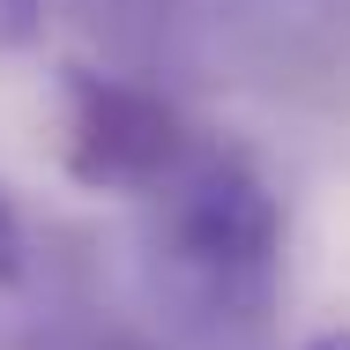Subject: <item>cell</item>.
I'll use <instances>...</instances> for the list:
<instances>
[{
	"mask_svg": "<svg viewBox=\"0 0 350 350\" xmlns=\"http://www.w3.org/2000/svg\"><path fill=\"white\" fill-rule=\"evenodd\" d=\"M306 350H350V328H336V336H313Z\"/></svg>",
	"mask_w": 350,
	"mask_h": 350,
	"instance_id": "cell-5",
	"label": "cell"
},
{
	"mask_svg": "<svg viewBox=\"0 0 350 350\" xmlns=\"http://www.w3.org/2000/svg\"><path fill=\"white\" fill-rule=\"evenodd\" d=\"M157 202V261L172 283L216 313V321H261L276 306L283 276V209L269 179L224 149V142H194V157L149 194Z\"/></svg>",
	"mask_w": 350,
	"mask_h": 350,
	"instance_id": "cell-1",
	"label": "cell"
},
{
	"mask_svg": "<svg viewBox=\"0 0 350 350\" xmlns=\"http://www.w3.org/2000/svg\"><path fill=\"white\" fill-rule=\"evenodd\" d=\"M82 0H0V53H23L38 38H53Z\"/></svg>",
	"mask_w": 350,
	"mask_h": 350,
	"instance_id": "cell-3",
	"label": "cell"
},
{
	"mask_svg": "<svg viewBox=\"0 0 350 350\" xmlns=\"http://www.w3.org/2000/svg\"><path fill=\"white\" fill-rule=\"evenodd\" d=\"M60 105H68V172L97 194H157L202 142L157 90L97 68H68Z\"/></svg>",
	"mask_w": 350,
	"mask_h": 350,
	"instance_id": "cell-2",
	"label": "cell"
},
{
	"mask_svg": "<svg viewBox=\"0 0 350 350\" xmlns=\"http://www.w3.org/2000/svg\"><path fill=\"white\" fill-rule=\"evenodd\" d=\"M23 276V216H15V202H8V187H0V283Z\"/></svg>",
	"mask_w": 350,
	"mask_h": 350,
	"instance_id": "cell-4",
	"label": "cell"
}]
</instances>
